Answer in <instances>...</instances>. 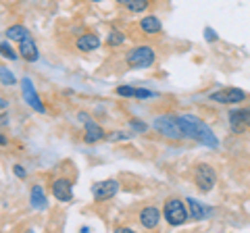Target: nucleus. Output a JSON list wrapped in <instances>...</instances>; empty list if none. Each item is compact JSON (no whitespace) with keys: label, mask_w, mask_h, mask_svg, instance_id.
Segmentation results:
<instances>
[{"label":"nucleus","mask_w":250,"mask_h":233,"mask_svg":"<svg viewBox=\"0 0 250 233\" xmlns=\"http://www.w3.org/2000/svg\"><path fill=\"white\" fill-rule=\"evenodd\" d=\"M177 121H179V125H182L184 139H194V142L208 146V148H213V150L219 148V139L213 134V129H210L205 121H200L198 116L184 113V115H177Z\"/></svg>","instance_id":"1"},{"label":"nucleus","mask_w":250,"mask_h":233,"mask_svg":"<svg viewBox=\"0 0 250 233\" xmlns=\"http://www.w3.org/2000/svg\"><path fill=\"white\" fill-rule=\"evenodd\" d=\"M163 219H165L171 227H182L190 219V211H188L186 202L179 198H169L163 206Z\"/></svg>","instance_id":"2"},{"label":"nucleus","mask_w":250,"mask_h":233,"mask_svg":"<svg viewBox=\"0 0 250 233\" xmlns=\"http://www.w3.org/2000/svg\"><path fill=\"white\" fill-rule=\"evenodd\" d=\"M156 60V54L152 50V46L148 44H140L136 48H131L125 57V63H127L131 69H148L152 67Z\"/></svg>","instance_id":"3"},{"label":"nucleus","mask_w":250,"mask_h":233,"mask_svg":"<svg viewBox=\"0 0 250 233\" xmlns=\"http://www.w3.org/2000/svg\"><path fill=\"white\" fill-rule=\"evenodd\" d=\"M152 127L159 131L161 136H165L169 139H184V131L182 125L177 121V115H159L156 119L152 121Z\"/></svg>","instance_id":"4"},{"label":"nucleus","mask_w":250,"mask_h":233,"mask_svg":"<svg viewBox=\"0 0 250 233\" xmlns=\"http://www.w3.org/2000/svg\"><path fill=\"white\" fill-rule=\"evenodd\" d=\"M194 185H196V190L200 194L213 192L215 185H217V173H215V169L205 165V162L196 165V167H194Z\"/></svg>","instance_id":"5"},{"label":"nucleus","mask_w":250,"mask_h":233,"mask_svg":"<svg viewBox=\"0 0 250 233\" xmlns=\"http://www.w3.org/2000/svg\"><path fill=\"white\" fill-rule=\"evenodd\" d=\"M208 100H213L217 104H240L246 100V92L240 88H223L208 94Z\"/></svg>","instance_id":"6"},{"label":"nucleus","mask_w":250,"mask_h":233,"mask_svg":"<svg viewBox=\"0 0 250 233\" xmlns=\"http://www.w3.org/2000/svg\"><path fill=\"white\" fill-rule=\"evenodd\" d=\"M119 192V181L117 179H104V181H96L92 183V198L94 202H106L117 196Z\"/></svg>","instance_id":"7"},{"label":"nucleus","mask_w":250,"mask_h":233,"mask_svg":"<svg viewBox=\"0 0 250 233\" xmlns=\"http://www.w3.org/2000/svg\"><path fill=\"white\" fill-rule=\"evenodd\" d=\"M80 119H82V123H83V142L85 144H96V142H100V139H106V131L98 125L96 121H92L90 116H88V113H80Z\"/></svg>","instance_id":"8"},{"label":"nucleus","mask_w":250,"mask_h":233,"mask_svg":"<svg viewBox=\"0 0 250 233\" xmlns=\"http://www.w3.org/2000/svg\"><path fill=\"white\" fill-rule=\"evenodd\" d=\"M21 90H23V100L34 108L36 113H46V106L42 104V100H40V94H38V90H36V85L34 81L29 79V77H23L21 79Z\"/></svg>","instance_id":"9"},{"label":"nucleus","mask_w":250,"mask_h":233,"mask_svg":"<svg viewBox=\"0 0 250 233\" xmlns=\"http://www.w3.org/2000/svg\"><path fill=\"white\" fill-rule=\"evenodd\" d=\"M229 129L236 136L250 129V108H233V111H229Z\"/></svg>","instance_id":"10"},{"label":"nucleus","mask_w":250,"mask_h":233,"mask_svg":"<svg viewBox=\"0 0 250 233\" xmlns=\"http://www.w3.org/2000/svg\"><path fill=\"white\" fill-rule=\"evenodd\" d=\"M52 198H57L59 202H71L73 200V181L69 177H57L50 185Z\"/></svg>","instance_id":"11"},{"label":"nucleus","mask_w":250,"mask_h":233,"mask_svg":"<svg viewBox=\"0 0 250 233\" xmlns=\"http://www.w3.org/2000/svg\"><path fill=\"white\" fill-rule=\"evenodd\" d=\"M161 219H163V211H159L156 206H144L138 216V221L144 229H156L161 225Z\"/></svg>","instance_id":"12"},{"label":"nucleus","mask_w":250,"mask_h":233,"mask_svg":"<svg viewBox=\"0 0 250 233\" xmlns=\"http://www.w3.org/2000/svg\"><path fill=\"white\" fill-rule=\"evenodd\" d=\"M19 57L25 58L27 63H36V60L40 58V50H38V44L31 40V38L19 42Z\"/></svg>","instance_id":"13"},{"label":"nucleus","mask_w":250,"mask_h":233,"mask_svg":"<svg viewBox=\"0 0 250 233\" xmlns=\"http://www.w3.org/2000/svg\"><path fill=\"white\" fill-rule=\"evenodd\" d=\"M29 204H31V208H36V211H46V208H48V198H46V192L42 185H34V188L29 190Z\"/></svg>","instance_id":"14"},{"label":"nucleus","mask_w":250,"mask_h":233,"mask_svg":"<svg viewBox=\"0 0 250 233\" xmlns=\"http://www.w3.org/2000/svg\"><path fill=\"white\" fill-rule=\"evenodd\" d=\"M75 48L80 52H94V50L100 48V38L96 34H83V36L77 38Z\"/></svg>","instance_id":"15"},{"label":"nucleus","mask_w":250,"mask_h":233,"mask_svg":"<svg viewBox=\"0 0 250 233\" xmlns=\"http://www.w3.org/2000/svg\"><path fill=\"white\" fill-rule=\"evenodd\" d=\"M186 204H188V211H190V216L194 221H205V219H208V216H210V208L205 206V204H200L198 200L188 198Z\"/></svg>","instance_id":"16"},{"label":"nucleus","mask_w":250,"mask_h":233,"mask_svg":"<svg viewBox=\"0 0 250 233\" xmlns=\"http://www.w3.org/2000/svg\"><path fill=\"white\" fill-rule=\"evenodd\" d=\"M140 29H142L146 36H156L163 32V23L156 15H146V17H142V21H140Z\"/></svg>","instance_id":"17"},{"label":"nucleus","mask_w":250,"mask_h":233,"mask_svg":"<svg viewBox=\"0 0 250 233\" xmlns=\"http://www.w3.org/2000/svg\"><path fill=\"white\" fill-rule=\"evenodd\" d=\"M6 38H9L11 42H23V40H27L29 38V32H27V27L25 25H21V23H15V25H11V27H6Z\"/></svg>","instance_id":"18"},{"label":"nucleus","mask_w":250,"mask_h":233,"mask_svg":"<svg viewBox=\"0 0 250 233\" xmlns=\"http://www.w3.org/2000/svg\"><path fill=\"white\" fill-rule=\"evenodd\" d=\"M148 6H150V0H129V2L125 4V9H127L129 13L138 15V13H144Z\"/></svg>","instance_id":"19"},{"label":"nucleus","mask_w":250,"mask_h":233,"mask_svg":"<svg viewBox=\"0 0 250 233\" xmlns=\"http://www.w3.org/2000/svg\"><path fill=\"white\" fill-rule=\"evenodd\" d=\"M125 42V36L119 32V29H111L108 32V38H106V44L111 46V48H117V46H121Z\"/></svg>","instance_id":"20"},{"label":"nucleus","mask_w":250,"mask_h":233,"mask_svg":"<svg viewBox=\"0 0 250 233\" xmlns=\"http://www.w3.org/2000/svg\"><path fill=\"white\" fill-rule=\"evenodd\" d=\"M0 83H2V85H15V83H17L15 75L6 67H0Z\"/></svg>","instance_id":"21"},{"label":"nucleus","mask_w":250,"mask_h":233,"mask_svg":"<svg viewBox=\"0 0 250 233\" xmlns=\"http://www.w3.org/2000/svg\"><path fill=\"white\" fill-rule=\"evenodd\" d=\"M115 92H117V96H121V98H136L138 88H131V85H119Z\"/></svg>","instance_id":"22"},{"label":"nucleus","mask_w":250,"mask_h":233,"mask_svg":"<svg viewBox=\"0 0 250 233\" xmlns=\"http://www.w3.org/2000/svg\"><path fill=\"white\" fill-rule=\"evenodd\" d=\"M127 125H129V129L134 131V134H146V131H148L146 123L144 121H138V119H129Z\"/></svg>","instance_id":"23"},{"label":"nucleus","mask_w":250,"mask_h":233,"mask_svg":"<svg viewBox=\"0 0 250 233\" xmlns=\"http://www.w3.org/2000/svg\"><path fill=\"white\" fill-rule=\"evenodd\" d=\"M129 137H131V134H125V131H121V129H117V131H113V134L106 136L108 142H127Z\"/></svg>","instance_id":"24"},{"label":"nucleus","mask_w":250,"mask_h":233,"mask_svg":"<svg viewBox=\"0 0 250 233\" xmlns=\"http://www.w3.org/2000/svg\"><path fill=\"white\" fill-rule=\"evenodd\" d=\"M0 54H2V57H6V58H11V60L17 58V52H15L6 42H0Z\"/></svg>","instance_id":"25"},{"label":"nucleus","mask_w":250,"mask_h":233,"mask_svg":"<svg viewBox=\"0 0 250 233\" xmlns=\"http://www.w3.org/2000/svg\"><path fill=\"white\" fill-rule=\"evenodd\" d=\"M205 40H207V42H217V40H219V36L215 34V29H210V27L205 29Z\"/></svg>","instance_id":"26"},{"label":"nucleus","mask_w":250,"mask_h":233,"mask_svg":"<svg viewBox=\"0 0 250 233\" xmlns=\"http://www.w3.org/2000/svg\"><path fill=\"white\" fill-rule=\"evenodd\" d=\"M13 173H15V177H19V179H25V177H27V171L23 169L21 165H15L13 167Z\"/></svg>","instance_id":"27"},{"label":"nucleus","mask_w":250,"mask_h":233,"mask_svg":"<svg viewBox=\"0 0 250 233\" xmlns=\"http://www.w3.org/2000/svg\"><path fill=\"white\" fill-rule=\"evenodd\" d=\"M115 231L117 233H134V229H131V227H117Z\"/></svg>","instance_id":"28"},{"label":"nucleus","mask_w":250,"mask_h":233,"mask_svg":"<svg viewBox=\"0 0 250 233\" xmlns=\"http://www.w3.org/2000/svg\"><path fill=\"white\" fill-rule=\"evenodd\" d=\"M6 144H9V139H6V137H4V134L0 131V146H6Z\"/></svg>","instance_id":"29"},{"label":"nucleus","mask_w":250,"mask_h":233,"mask_svg":"<svg viewBox=\"0 0 250 233\" xmlns=\"http://www.w3.org/2000/svg\"><path fill=\"white\" fill-rule=\"evenodd\" d=\"M6 106H9V102H6L4 98H0V111H2V108H6Z\"/></svg>","instance_id":"30"},{"label":"nucleus","mask_w":250,"mask_h":233,"mask_svg":"<svg viewBox=\"0 0 250 233\" xmlns=\"http://www.w3.org/2000/svg\"><path fill=\"white\" fill-rule=\"evenodd\" d=\"M9 123V116H0V125H6Z\"/></svg>","instance_id":"31"},{"label":"nucleus","mask_w":250,"mask_h":233,"mask_svg":"<svg viewBox=\"0 0 250 233\" xmlns=\"http://www.w3.org/2000/svg\"><path fill=\"white\" fill-rule=\"evenodd\" d=\"M115 2H117V4H123V6H125V4L129 2V0H115Z\"/></svg>","instance_id":"32"},{"label":"nucleus","mask_w":250,"mask_h":233,"mask_svg":"<svg viewBox=\"0 0 250 233\" xmlns=\"http://www.w3.org/2000/svg\"><path fill=\"white\" fill-rule=\"evenodd\" d=\"M90 2H103V0H90Z\"/></svg>","instance_id":"33"}]
</instances>
